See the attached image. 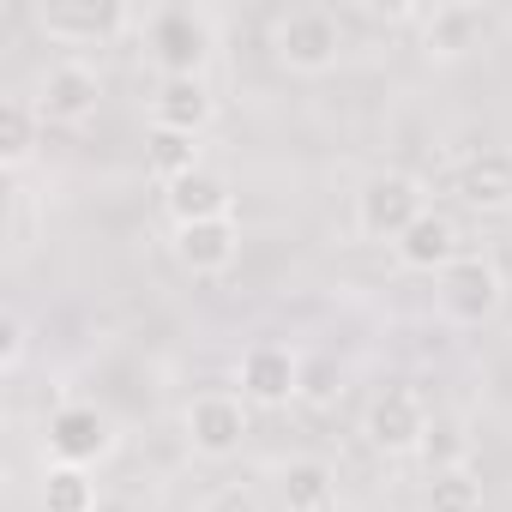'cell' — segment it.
Returning <instances> with one entry per match:
<instances>
[{
    "instance_id": "cell-22",
    "label": "cell",
    "mask_w": 512,
    "mask_h": 512,
    "mask_svg": "<svg viewBox=\"0 0 512 512\" xmlns=\"http://www.w3.org/2000/svg\"><path fill=\"white\" fill-rule=\"evenodd\" d=\"M422 506L428 512H482V476L470 464L464 470H440V476H428Z\"/></svg>"
},
{
    "instance_id": "cell-24",
    "label": "cell",
    "mask_w": 512,
    "mask_h": 512,
    "mask_svg": "<svg viewBox=\"0 0 512 512\" xmlns=\"http://www.w3.org/2000/svg\"><path fill=\"white\" fill-rule=\"evenodd\" d=\"M25 344H31L25 320L7 314V320H0V374H19V368H25Z\"/></svg>"
},
{
    "instance_id": "cell-21",
    "label": "cell",
    "mask_w": 512,
    "mask_h": 512,
    "mask_svg": "<svg viewBox=\"0 0 512 512\" xmlns=\"http://www.w3.org/2000/svg\"><path fill=\"white\" fill-rule=\"evenodd\" d=\"M37 500H43V512H97V470L49 464V470H43Z\"/></svg>"
},
{
    "instance_id": "cell-7",
    "label": "cell",
    "mask_w": 512,
    "mask_h": 512,
    "mask_svg": "<svg viewBox=\"0 0 512 512\" xmlns=\"http://www.w3.org/2000/svg\"><path fill=\"white\" fill-rule=\"evenodd\" d=\"M235 386H241L247 404L278 410V404L302 398V356L290 344H278V338H253L241 350V362H235Z\"/></svg>"
},
{
    "instance_id": "cell-20",
    "label": "cell",
    "mask_w": 512,
    "mask_h": 512,
    "mask_svg": "<svg viewBox=\"0 0 512 512\" xmlns=\"http://www.w3.org/2000/svg\"><path fill=\"white\" fill-rule=\"evenodd\" d=\"M416 458H422V470H428V476H440V470H464V464H470V434H464V422H458V416H446V410H434V416H428V428H422Z\"/></svg>"
},
{
    "instance_id": "cell-19",
    "label": "cell",
    "mask_w": 512,
    "mask_h": 512,
    "mask_svg": "<svg viewBox=\"0 0 512 512\" xmlns=\"http://www.w3.org/2000/svg\"><path fill=\"white\" fill-rule=\"evenodd\" d=\"M37 139H43V115H37L31 97H7V103H0V169L19 175L37 157Z\"/></svg>"
},
{
    "instance_id": "cell-5",
    "label": "cell",
    "mask_w": 512,
    "mask_h": 512,
    "mask_svg": "<svg viewBox=\"0 0 512 512\" xmlns=\"http://www.w3.org/2000/svg\"><path fill=\"white\" fill-rule=\"evenodd\" d=\"M272 55H278V67H290V73H302V79L332 73L338 55H344V25H338V13H326V7L284 13L278 31H272Z\"/></svg>"
},
{
    "instance_id": "cell-3",
    "label": "cell",
    "mask_w": 512,
    "mask_h": 512,
    "mask_svg": "<svg viewBox=\"0 0 512 512\" xmlns=\"http://www.w3.org/2000/svg\"><path fill=\"white\" fill-rule=\"evenodd\" d=\"M121 446L115 434V416L103 404H79V398H61L43 422V452L49 464H79V470H97L109 452Z\"/></svg>"
},
{
    "instance_id": "cell-13",
    "label": "cell",
    "mask_w": 512,
    "mask_h": 512,
    "mask_svg": "<svg viewBox=\"0 0 512 512\" xmlns=\"http://www.w3.org/2000/svg\"><path fill=\"white\" fill-rule=\"evenodd\" d=\"M488 31V13L470 7V0H440V7L422 13V55L428 61H464Z\"/></svg>"
},
{
    "instance_id": "cell-17",
    "label": "cell",
    "mask_w": 512,
    "mask_h": 512,
    "mask_svg": "<svg viewBox=\"0 0 512 512\" xmlns=\"http://www.w3.org/2000/svg\"><path fill=\"white\" fill-rule=\"evenodd\" d=\"M278 494H284V512H332L338 506V470L326 458H290Z\"/></svg>"
},
{
    "instance_id": "cell-1",
    "label": "cell",
    "mask_w": 512,
    "mask_h": 512,
    "mask_svg": "<svg viewBox=\"0 0 512 512\" xmlns=\"http://www.w3.org/2000/svg\"><path fill=\"white\" fill-rule=\"evenodd\" d=\"M145 55L157 79H205L217 55V19L205 7H157L145 19Z\"/></svg>"
},
{
    "instance_id": "cell-23",
    "label": "cell",
    "mask_w": 512,
    "mask_h": 512,
    "mask_svg": "<svg viewBox=\"0 0 512 512\" xmlns=\"http://www.w3.org/2000/svg\"><path fill=\"white\" fill-rule=\"evenodd\" d=\"M338 386H344V374L332 356H302V404H332Z\"/></svg>"
},
{
    "instance_id": "cell-15",
    "label": "cell",
    "mask_w": 512,
    "mask_h": 512,
    "mask_svg": "<svg viewBox=\"0 0 512 512\" xmlns=\"http://www.w3.org/2000/svg\"><path fill=\"white\" fill-rule=\"evenodd\" d=\"M217 115V97L205 79H157L151 91V127H175V133H205Z\"/></svg>"
},
{
    "instance_id": "cell-2",
    "label": "cell",
    "mask_w": 512,
    "mask_h": 512,
    "mask_svg": "<svg viewBox=\"0 0 512 512\" xmlns=\"http://www.w3.org/2000/svg\"><path fill=\"white\" fill-rule=\"evenodd\" d=\"M428 211V187L410 169H380L356 187V235L362 241H404V229Z\"/></svg>"
},
{
    "instance_id": "cell-4",
    "label": "cell",
    "mask_w": 512,
    "mask_h": 512,
    "mask_svg": "<svg viewBox=\"0 0 512 512\" xmlns=\"http://www.w3.org/2000/svg\"><path fill=\"white\" fill-rule=\"evenodd\" d=\"M434 302L452 326H488L506 308V278L488 253H458V260L434 278Z\"/></svg>"
},
{
    "instance_id": "cell-8",
    "label": "cell",
    "mask_w": 512,
    "mask_h": 512,
    "mask_svg": "<svg viewBox=\"0 0 512 512\" xmlns=\"http://www.w3.org/2000/svg\"><path fill=\"white\" fill-rule=\"evenodd\" d=\"M37 115L49 127H85L103 103V73L91 61H55L43 79H37Z\"/></svg>"
},
{
    "instance_id": "cell-11",
    "label": "cell",
    "mask_w": 512,
    "mask_h": 512,
    "mask_svg": "<svg viewBox=\"0 0 512 512\" xmlns=\"http://www.w3.org/2000/svg\"><path fill=\"white\" fill-rule=\"evenodd\" d=\"M175 247V266L193 272V278H223L235 266V253H241V223L223 217V223H181L169 235Z\"/></svg>"
},
{
    "instance_id": "cell-9",
    "label": "cell",
    "mask_w": 512,
    "mask_h": 512,
    "mask_svg": "<svg viewBox=\"0 0 512 512\" xmlns=\"http://www.w3.org/2000/svg\"><path fill=\"white\" fill-rule=\"evenodd\" d=\"M428 416H434V410H428L410 386H386V392L368 404L362 434H368V446H374V452H386V458H416Z\"/></svg>"
},
{
    "instance_id": "cell-10",
    "label": "cell",
    "mask_w": 512,
    "mask_h": 512,
    "mask_svg": "<svg viewBox=\"0 0 512 512\" xmlns=\"http://www.w3.org/2000/svg\"><path fill=\"white\" fill-rule=\"evenodd\" d=\"M181 428H187V446L199 458H235L241 440H247V398H235V392H199L187 404Z\"/></svg>"
},
{
    "instance_id": "cell-14",
    "label": "cell",
    "mask_w": 512,
    "mask_h": 512,
    "mask_svg": "<svg viewBox=\"0 0 512 512\" xmlns=\"http://www.w3.org/2000/svg\"><path fill=\"white\" fill-rule=\"evenodd\" d=\"M458 253H464V247H458V223H452L446 211L428 205V211L404 229V241H398V266H404V272H428V278H440V272L458 260Z\"/></svg>"
},
{
    "instance_id": "cell-18",
    "label": "cell",
    "mask_w": 512,
    "mask_h": 512,
    "mask_svg": "<svg viewBox=\"0 0 512 512\" xmlns=\"http://www.w3.org/2000/svg\"><path fill=\"white\" fill-rule=\"evenodd\" d=\"M145 169L169 187L193 169H205V145L199 133H175V127H145Z\"/></svg>"
},
{
    "instance_id": "cell-25",
    "label": "cell",
    "mask_w": 512,
    "mask_h": 512,
    "mask_svg": "<svg viewBox=\"0 0 512 512\" xmlns=\"http://www.w3.org/2000/svg\"><path fill=\"white\" fill-rule=\"evenodd\" d=\"M199 512H266V506H260V494H253L247 482H223V488H211V494H205V506H199Z\"/></svg>"
},
{
    "instance_id": "cell-6",
    "label": "cell",
    "mask_w": 512,
    "mask_h": 512,
    "mask_svg": "<svg viewBox=\"0 0 512 512\" xmlns=\"http://www.w3.org/2000/svg\"><path fill=\"white\" fill-rule=\"evenodd\" d=\"M37 25L61 49H103L121 31H133V7H121V0H55V7H37Z\"/></svg>"
},
{
    "instance_id": "cell-12",
    "label": "cell",
    "mask_w": 512,
    "mask_h": 512,
    "mask_svg": "<svg viewBox=\"0 0 512 512\" xmlns=\"http://www.w3.org/2000/svg\"><path fill=\"white\" fill-rule=\"evenodd\" d=\"M163 211H169L175 229L181 223H223V217H235V187L205 163V169H193V175L163 187Z\"/></svg>"
},
{
    "instance_id": "cell-16",
    "label": "cell",
    "mask_w": 512,
    "mask_h": 512,
    "mask_svg": "<svg viewBox=\"0 0 512 512\" xmlns=\"http://www.w3.org/2000/svg\"><path fill=\"white\" fill-rule=\"evenodd\" d=\"M458 193L476 211H512V151H476L458 169Z\"/></svg>"
}]
</instances>
